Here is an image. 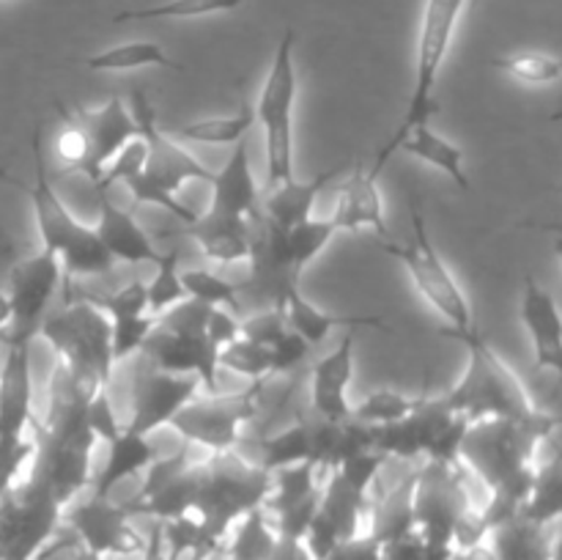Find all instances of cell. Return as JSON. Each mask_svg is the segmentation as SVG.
I'll use <instances>...</instances> for the list:
<instances>
[{"instance_id": "obj_46", "label": "cell", "mask_w": 562, "mask_h": 560, "mask_svg": "<svg viewBox=\"0 0 562 560\" xmlns=\"http://www.w3.org/2000/svg\"><path fill=\"white\" fill-rule=\"evenodd\" d=\"M124 187L132 192V198H135L137 203H148V206L165 209V212L173 214V217L179 220V223L192 225L198 217H201V214L192 212V209L187 206V203H181L179 198H173V192L165 190V187L157 184V181H154V179H148L146 173L132 176V179L124 181Z\"/></svg>"}, {"instance_id": "obj_23", "label": "cell", "mask_w": 562, "mask_h": 560, "mask_svg": "<svg viewBox=\"0 0 562 560\" xmlns=\"http://www.w3.org/2000/svg\"><path fill=\"white\" fill-rule=\"evenodd\" d=\"M212 214H228V217L252 220L258 214V184L250 168V154H247V137L234 146V154L223 170H217L212 179Z\"/></svg>"}, {"instance_id": "obj_4", "label": "cell", "mask_w": 562, "mask_h": 560, "mask_svg": "<svg viewBox=\"0 0 562 560\" xmlns=\"http://www.w3.org/2000/svg\"><path fill=\"white\" fill-rule=\"evenodd\" d=\"M269 486H272V472L263 467L250 464L234 450L212 453V459L201 464V486L192 508L209 547L220 549L231 525L247 511L263 505Z\"/></svg>"}, {"instance_id": "obj_58", "label": "cell", "mask_w": 562, "mask_h": 560, "mask_svg": "<svg viewBox=\"0 0 562 560\" xmlns=\"http://www.w3.org/2000/svg\"><path fill=\"white\" fill-rule=\"evenodd\" d=\"M9 318H11V307H9V296L0 294V333L9 327Z\"/></svg>"}, {"instance_id": "obj_27", "label": "cell", "mask_w": 562, "mask_h": 560, "mask_svg": "<svg viewBox=\"0 0 562 560\" xmlns=\"http://www.w3.org/2000/svg\"><path fill=\"white\" fill-rule=\"evenodd\" d=\"M283 313H285V327L294 329L296 335L307 340V346H318L322 340L329 338L335 327H376L382 333H390L387 318L382 316H338V313L318 311L313 302H307L300 294V289H291L283 300Z\"/></svg>"}, {"instance_id": "obj_2", "label": "cell", "mask_w": 562, "mask_h": 560, "mask_svg": "<svg viewBox=\"0 0 562 560\" xmlns=\"http://www.w3.org/2000/svg\"><path fill=\"white\" fill-rule=\"evenodd\" d=\"M38 335L58 355V366L69 377L77 395L91 401L99 390L108 388L113 373L110 355V318L91 302H66L58 313L44 316Z\"/></svg>"}, {"instance_id": "obj_30", "label": "cell", "mask_w": 562, "mask_h": 560, "mask_svg": "<svg viewBox=\"0 0 562 560\" xmlns=\"http://www.w3.org/2000/svg\"><path fill=\"white\" fill-rule=\"evenodd\" d=\"M256 126V110L250 102H241L239 110L231 115H214V119L192 121V124H176L168 132L173 141L201 143V146H236L245 141Z\"/></svg>"}, {"instance_id": "obj_24", "label": "cell", "mask_w": 562, "mask_h": 560, "mask_svg": "<svg viewBox=\"0 0 562 560\" xmlns=\"http://www.w3.org/2000/svg\"><path fill=\"white\" fill-rule=\"evenodd\" d=\"M184 234L195 239L203 256L220 264H234L250 256L252 225L247 217H228V214H203L192 225H184Z\"/></svg>"}, {"instance_id": "obj_1", "label": "cell", "mask_w": 562, "mask_h": 560, "mask_svg": "<svg viewBox=\"0 0 562 560\" xmlns=\"http://www.w3.org/2000/svg\"><path fill=\"white\" fill-rule=\"evenodd\" d=\"M445 338L459 340L467 349V368L461 382L442 395H434L442 410L461 415L470 423L505 417V421H527L538 412L527 395L525 384L514 368L488 346L483 333L475 327L464 333H442Z\"/></svg>"}, {"instance_id": "obj_8", "label": "cell", "mask_w": 562, "mask_h": 560, "mask_svg": "<svg viewBox=\"0 0 562 560\" xmlns=\"http://www.w3.org/2000/svg\"><path fill=\"white\" fill-rule=\"evenodd\" d=\"M382 250H387L390 256L398 258L404 264V269L409 272L412 283L420 291L423 300L439 313V316L448 322V327L442 333H464V329L475 327V318H472V307L467 302L464 291L456 283L453 272L445 267V261L439 258L437 247H434L431 231H428L426 214H423L420 203L412 201V242L409 245H393V242H384Z\"/></svg>"}, {"instance_id": "obj_3", "label": "cell", "mask_w": 562, "mask_h": 560, "mask_svg": "<svg viewBox=\"0 0 562 560\" xmlns=\"http://www.w3.org/2000/svg\"><path fill=\"white\" fill-rule=\"evenodd\" d=\"M558 417L538 410L527 421H505V417H488V421L470 423L464 439H461L459 459H464L477 478L488 486V492L527 475L532 467V456L558 428Z\"/></svg>"}, {"instance_id": "obj_18", "label": "cell", "mask_w": 562, "mask_h": 560, "mask_svg": "<svg viewBox=\"0 0 562 560\" xmlns=\"http://www.w3.org/2000/svg\"><path fill=\"white\" fill-rule=\"evenodd\" d=\"M351 379H355V335L346 333L344 340L313 366L311 399L316 417L329 423L349 421L351 404L346 393Z\"/></svg>"}, {"instance_id": "obj_21", "label": "cell", "mask_w": 562, "mask_h": 560, "mask_svg": "<svg viewBox=\"0 0 562 560\" xmlns=\"http://www.w3.org/2000/svg\"><path fill=\"white\" fill-rule=\"evenodd\" d=\"M97 212L99 220L93 225L99 242L104 245V250L110 253L113 261H126V264H154L159 258L157 247L151 245V236L146 234L140 223L132 217L130 212H124L121 206H115L108 198V192H97Z\"/></svg>"}, {"instance_id": "obj_40", "label": "cell", "mask_w": 562, "mask_h": 560, "mask_svg": "<svg viewBox=\"0 0 562 560\" xmlns=\"http://www.w3.org/2000/svg\"><path fill=\"white\" fill-rule=\"evenodd\" d=\"M311 461V434H307V421H296L285 432L272 434L261 448V464L267 472L283 470V467Z\"/></svg>"}, {"instance_id": "obj_34", "label": "cell", "mask_w": 562, "mask_h": 560, "mask_svg": "<svg viewBox=\"0 0 562 560\" xmlns=\"http://www.w3.org/2000/svg\"><path fill=\"white\" fill-rule=\"evenodd\" d=\"M82 66L91 71H135L148 69V66L184 71V66H181L179 60L170 58V55L154 42L115 44V47H108L102 49V53H93L88 55V58H82Z\"/></svg>"}, {"instance_id": "obj_10", "label": "cell", "mask_w": 562, "mask_h": 560, "mask_svg": "<svg viewBox=\"0 0 562 560\" xmlns=\"http://www.w3.org/2000/svg\"><path fill=\"white\" fill-rule=\"evenodd\" d=\"M258 384L236 395H209V399H192L190 404L176 412L168 423L184 443H195L212 453L234 450L239 443L241 423L250 421L258 410Z\"/></svg>"}, {"instance_id": "obj_54", "label": "cell", "mask_w": 562, "mask_h": 560, "mask_svg": "<svg viewBox=\"0 0 562 560\" xmlns=\"http://www.w3.org/2000/svg\"><path fill=\"white\" fill-rule=\"evenodd\" d=\"M241 338H250L261 346H272L278 335L285 329V313L283 307H267V311L256 313V316L239 322Z\"/></svg>"}, {"instance_id": "obj_50", "label": "cell", "mask_w": 562, "mask_h": 560, "mask_svg": "<svg viewBox=\"0 0 562 560\" xmlns=\"http://www.w3.org/2000/svg\"><path fill=\"white\" fill-rule=\"evenodd\" d=\"M143 165H146V143H143V137L137 135L132 137V141L126 143L113 159H110L108 168H104L102 181L93 187V192H108L113 184H124V181L132 179V176L143 173Z\"/></svg>"}, {"instance_id": "obj_57", "label": "cell", "mask_w": 562, "mask_h": 560, "mask_svg": "<svg viewBox=\"0 0 562 560\" xmlns=\"http://www.w3.org/2000/svg\"><path fill=\"white\" fill-rule=\"evenodd\" d=\"M241 329H239V318L234 313H228L225 307L212 305L209 307V316H206V338L212 340L214 346H225L231 344L234 338H239Z\"/></svg>"}, {"instance_id": "obj_37", "label": "cell", "mask_w": 562, "mask_h": 560, "mask_svg": "<svg viewBox=\"0 0 562 560\" xmlns=\"http://www.w3.org/2000/svg\"><path fill=\"white\" fill-rule=\"evenodd\" d=\"M316 464L311 461H300V464L283 467V470L272 472V486H269L267 500H263V511L269 514H278V511L289 508V505L300 503V500L311 497L316 494L318 483H316Z\"/></svg>"}, {"instance_id": "obj_38", "label": "cell", "mask_w": 562, "mask_h": 560, "mask_svg": "<svg viewBox=\"0 0 562 560\" xmlns=\"http://www.w3.org/2000/svg\"><path fill=\"white\" fill-rule=\"evenodd\" d=\"M338 234L333 225V220H305V223L294 225V228L283 231V245H285V256H289L291 267L294 272L300 275L324 247L333 242V236Z\"/></svg>"}, {"instance_id": "obj_22", "label": "cell", "mask_w": 562, "mask_h": 560, "mask_svg": "<svg viewBox=\"0 0 562 560\" xmlns=\"http://www.w3.org/2000/svg\"><path fill=\"white\" fill-rule=\"evenodd\" d=\"M376 179L379 176H373L371 168H366L362 159L355 165L351 176L346 179L344 190H340L333 217H329L338 234L340 231L373 228L379 234V239L390 236L387 223H384V206Z\"/></svg>"}, {"instance_id": "obj_35", "label": "cell", "mask_w": 562, "mask_h": 560, "mask_svg": "<svg viewBox=\"0 0 562 560\" xmlns=\"http://www.w3.org/2000/svg\"><path fill=\"white\" fill-rule=\"evenodd\" d=\"M560 511H562V470H560V456L554 453L547 464L536 467V478H532L530 494H527L519 516L530 522V525L547 527L560 519Z\"/></svg>"}, {"instance_id": "obj_48", "label": "cell", "mask_w": 562, "mask_h": 560, "mask_svg": "<svg viewBox=\"0 0 562 560\" xmlns=\"http://www.w3.org/2000/svg\"><path fill=\"white\" fill-rule=\"evenodd\" d=\"M209 307L212 305H203V302L184 296L173 307H168L162 316H157V327L181 335V338H206Z\"/></svg>"}, {"instance_id": "obj_11", "label": "cell", "mask_w": 562, "mask_h": 560, "mask_svg": "<svg viewBox=\"0 0 562 560\" xmlns=\"http://www.w3.org/2000/svg\"><path fill=\"white\" fill-rule=\"evenodd\" d=\"M415 527L426 544H450L461 511L472 505L456 464L428 461L415 478ZM453 547V544H450Z\"/></svg>"}, {"instance_id": "obj_25", "label": "cell", "mask_w": 562, "mask_h": 560, "mask_svg": "<svg viewBox=\"0 0 562 560\" xmlns=\"http://www.w3.org/2000/svg\"><path fill=\"white\" fill-rule=\"evenodd\" d=\"M154 459H157V448L148 443V437L132 434L121 426V432L108 443V459H104L102 470L97 478H91V497L110 500L121 481L143 472Z\"/></svg>"}, {"instance_id": "obj_29", "label": "cell", "mask_w": 562, "mask_h": 560, "mask_svg": "<svg viewBox=\"0 0 562 560\" xmlns=\"http://www.w3.org/2000/svg\"><path fill=\"white\" fill-rule=\"evenodd\" d=\"M401 152H406L409 157L420 159V163L434 165L437 170H442L448 179H453V184H459L461 190L470 192L472 184L464 173V152H461L456 143H450L448 137H442L439 132H434L431 126L423 124L415 126L412 132H406L398 143Z\"/></svg>"}, {"instance_id": "obj_56", "label": "cell", "mask_w": 562, "mask_h": 560, "mask_svg": "<svg viewBox=\"0 0 562 560\" xmlns=\"http://www.w3.org/2000/svg\"><path fill=\"white\" fill-rule=\"evenodd\" d=\"M86 417H88V428L93 432V437L104 439V443H110V439L121 432V423H119V417H115L113 404H110L108 390H99V393L88 401Z\"/></svg>"}, {"instance_id": "obj_9", "label": "cell", "mask_w": 562, "mask_h": 560, "mask_svg": "<svg viewBox=\"0 0 562 560\" xmlns=\"http://www.w3.org/2000/svg\"><path fill=\"white\" fill-rule=\"evenodd\" d=\"M60 283V261L55 253L44 250L22 258L11 267L9 278V327L0 333L5 346H31L38 335L47 307Z\"/></svg>"}, {"instance_id": "obj_31", "label": "cell", "mask_w": 562, "mask_h": 560, "mask_svg": "<svg viewBox=\"0 0 562 560\" xmlns=\"http://www.w3.org/2000/svg\"><path fill=\"white\" fill-rule=\"evenodd\" d=\"M318 514L335 527L340 541H351L360 536L366 494L351 489L338 470H329L327 483L322 486V497H318Z\"/></svg>"}, {"instance_id": "obj_32", "label": "cell", "mask_w": 562, "mask_h": 560, "mask_svg": "<svg viewBox=\"0 0 562 560\" xmlns=\"http://www.w3.org/2000/svg\"><path fill=\"white\" fill-rule=\"evenodd\" d=\"M60 261V283H64L66 302H71V280L75 278H93V275H108L113 269V258L99 242L97 231L82 225L80 234L64 247L58 256Z\"/></svg>"}, {"instance_id": "obj_15", "label": "cell", "mask_w": 562, "mask_h": 560, "mask_svg": "<svg viewBox=\"0 0 562 560\" xmlns=\"http://www.w3.org/2000/svg\"><path fill=\"white\" fill-rule=\"evenodd\" d=\"M140 351L159 371L195 377L209 395L223 393L217 377V346L209 338H181V335L168 333V329L154 324L148 338L143 340Z\"/></svg>"}, {"instance_id": "obj_52", "label": "cell", "mask_w": 562, "mask_h": 560, "mask_svg": "<svg viewBox=\"0 0 562 560\" xmlns=\"http://www.w3.org/2000/svg\"><path fill=\"white\" fill-rule=\"evenodd\" d=\"M467 428H470V421L461 415H450L448 423L437 432L434 443L428 445L426 459L437 461V464H456L459 461L461 439H464Z\"/></svg>"}, {"instance_id": "obj_43", "label": "cell", "mask_w": 562, "mask_h": 560, "mask_svg": "<svg viewBox=\"0 0 562 560\" xmlns=\"http://www.w3.org/2000/svg\"><path fill=\"white\" fill-rule=\"evenodd\" d=\"M488 64L494 69L505 71V75L516 77V80L536 82V86H547V82H558L562 75V64L554 55L543 53H510V55H497Z\"/></svg>"}, {"instance_id": "obj_7", "label": "cell", "mask_w": 562, "mask_h": 560, "mask_svg": "<svg viewBox=\"0 0 562 560\" xmlns=\"http://www.w3.org/2000/svg\"><path fill=\"white\" fill-rule=\"evenodd\" d=\"M294 27H285L278 49H274L272 69L256 102V124L263 126L267 141V181L278 187L294 179V104L300 93L294 64Z\"/></svg>"}, {"instance_id": "obj_51", "label": "cell", "mask_w": 562, "mask_h": 560, "mask_svg": "<svg viewBox=\"0 0 562 560\" xmlns=\"http://www.w3.org/2000/svg\"><path fill=\"white\" fill-rule=\"evenodd\" d=\"M384 467H387V456L379 453V450H373V448H368V450H360V453L349 456V459H344L338 467H335V470L340 472V478H344L351 489H357V492L366 494L368 486L376 481L379 472H382Z\"/></svg>"}, {"instance_id": "obj_26", "label": "cell", "mask_w": 562, "mask_h": 560, "mask_svg": "<svg viewBox=\"0 0 562 560\" xmlns=\"http://www.w3.org/2000/svg\"><path fill=\"white\" fill-rule=\"evenodd\" d=\"M340 173H344V168L335 165V168L322 170V173H316L307 181L291 179L272 187V192H269L267 198V214H263V217L272 225H278L280 231H289L294 228V225L305 223V220L313 217V206H316L324 187L333 179H338Z\"/></svg>"}, {"instance_id": "obj_16", "label": "cell", "mask_w": 562, "mask_h": 560, "mask_svg": "<svg viewBox=\"0 0 562 560\" xmlns=\"http://www.w3.org/2000/svg\"><path fill=\"white\" fill-rule=\"evenodd\" d=\"M31 152H33V184L25 187V192L31 195L33 214H36L38 236L44 242V250L60 256L64 247L75 239L82 231L80 220L66 209V203L60 201V195L55 192L53 181L47 173V157H44V132L42 124L33 126L31 135Z\"/></svg>"}, {"instance_id": "obj_53", "label": "cell", "mask_w": 562, "mask_h": 560, "mask_svg": "<svg viewBox=\"0 0 562 560\" xmlns=\"http://www.w3.org/2000/svg\"><path fill=\"white\" fill-rule=\"evenodd\" d=\"M307 351H311L307 340L302 338V335H296L294 329L285 327L283 333L278 335V340H274V344L269 346V360H272V373L294 371V368L300 366V362H305Z\"/></svg>"}, {"instance_id": "obj_20", "label": "cell", "mask_w": 562, "mask_h": 560, "mask_svg": "<svg viewBox=\"0 0 562 560\" xmlns=\"http://www.w3.org/2000/svg\"><path fill=\"white\" fill-rule=\"evenodd\" d=\"M31 423V346H9V355L0 368V439H22Z\"/></svg>"}, {"instance_id": "obj_19", "label": "cell", "mask_w": 562, "mask_h": 560, "mask_svg": "<svg viewBox=\"0 0 562 560\" xmlns=\"http://www.w3.org/2000/svg\"><path fill=\"white\" fill-rule=\"evenodd\" d=\"M450 412L437 404L434 395L426 393L423 404L417 406L412 415L401 417V421L387 423V426H371V445L373 450L398 459H420L426 456L428 445L434 443L439 428L448 423Z\"/></svg>"}, {"instance_id": "obj_33", "label": "cell", "mask_w": 562, "mask_h": 560, "mask_svg": "<svg viewBox=\"0 0 562 560\" xmlns=\"http://www.w3.org/2000/svg\"><path fill=\"white\" fill-rule=\"evenodd\" d=\"M228 544L223 549L231 560H269V555L278 547V533H274L272 522H269L263 505L247 511L245 516L231 525L225 533Z\"/></svg>"}, {"instance_id": "obj_45", "label": "cell", "mask_w": 562, "mask_h": 560, "mask_svg": "<svg viewBox=\"0 0 562 560\" xmlns=\"http://www.w3.org/2000/svg\"><path fill=\"white\" fill-rule=\"evenodd\" d=\"M80 300L91 302L93 307H99L110 322H113V318H130V316H143V313H148L146 283H140V280H132V283H126L124 289L113 291V294H82Z\"/></svg>"}, {"instance_id": "obj_39", "label": "cell", "mask_w": 562, "mask_h": 560, "mask_svg": "<svg viewBox=\"0 0 562 560\" xmlns=\"http://www.w3.org/2000/svg\"><path fill=\"white\" fill-rule=\"evenodd\" d=\"M423 399H426V393L404 395L395 393V390H376V393L368 395L366 401L351 406V421L366 423V426H387V423H395L401 421V417L412 415V412L423 404Z\"/></svg>"}, {"instance_id": "obj_44", "label": "cell", "mask_w": 562, "mask_h": 560, "mask_svg": "<svg viewBox=\"0 0 562 560\" xmlns=\"http://www.w3.org/2000/svg\"><path fill=\"white\" fill-rule=\"evenodd\" d=\"M181 285H184V294L190 300L203 302V305H231L236 307V300H239V285L231 283V280H223L220 275L209 272V269H184L179 272Z\"/></svg>"}, {"instance_id": "obj_6", "label": "cell", "mask_w": 562, "mask_h": 560, "mask_svg": "<svg viewBox=\"0 0 562 560\" xmlns=\"http://www.w3.org/2000/svg\"><path fill=\"white\" fill-rule=\"evenodd\" d=\"M58 113L64 115L66 132L58 141L60 163L66 170H77L91 179L97 187L102 181L110 159L137 137V124L132 110L113 97L97 110H69L58 102Z\"/></svg>"}, {"instance_id": "obj_42", "label": "cell", "mask_w": 562, "mask_h": 560, "mask_svg": "<svg viewBox=\"0 0 562 560\" xmlns=\"http://www.w3.org/2000/svg\"><path fill=\"white\" fill-rule=\"evenodd\" d=\"M157 267V275H154L151 283L146 285L148 296V316H162L168 307H173L176 302L184 300V285H181L179 278V253L168 250L159 253V258L154 261Z\"/></svg>"}, {"instance_id": "obj_13", "label": "cell", "mask_w": 562, "mask_h": 560, "mask_svg": "<svg viewBox=\"0 0 562 560\" xmlns=\"http://www.w3.org/2000/svg\"><path fill=\"white\" fill-rule=\"evenodd\" d=\"M132 119L137 124V135L146 143V165L143 173L162 184L165 190L179 192L187 181H206L212 184L214 173L203 168L184 146L173 141L165 130H159L157 113L143 91L132 93Z\"/></svg>"}, {"instance_id": "obj_14", "label": "cell", "mask_w": 562, "mask_h": 560, "mask_svg": "<svg viewBox=\"0 0 562 560\" xmlns=\"http://www.w3.org/2000/svg\"><path fill=\"white\" fill-rule=\"evenodd\" d=\"M198 388L201 382L195 377L165 373L143 357L140 366L132 373V417L124 428L148 437L157 428L168 426L176 412L195 399Z\"/></svg>"}, {"instance_id": "obj_12", "label": "cell", "mask_w": 562, "mask_h": 560, "mask_svg": "<svg viewBox=\"0 0 562 560\" xmlns=\"http://www.w3.org/2000/svg\"><path fill=\"white\" fill-rule=\"evenodd\" d=\"M60 522L71 527L77 544L97 558H113V555H140L146 547V536L132 525L126 508L113 500L88 497L71 505Z\"/></svg>"}, {"instance_id": "obj_41", "label": "cell", "mask_w": 562, "mask_h": 560, "mask_svg": "<svg viewBox=\"0 0 562 560\" xmlns=\"http://www.w3.org/2000/svg\"><path fill=\"white\" fill-rule=\"evenodd\" d=\"M217 366L228 368V371L239 373V377L250 379V382H261L267 373H272V360H269L267 346L256 344L250 338H234L231 344L217 349Z\"/></svg>"}, {"instance_id": "obj_36", "label": "cell", "mask_w": 562, "mask_h": 560, "mask_svg": "<svg viewBox=\"0 0 562 560\" xmlns=\"http://www.w3.org/2000/svg\"><path fill=\"white\" fill-rule=\"evenodd\" d=\"M250 0H168V3L146 5V9H124L113 22H148V20H195V16L225 14L247 5Z\"/></svg>"}, {"instance_id": "obj_17", "label": "cell", "mask_w": 562, "mask_h": 560, "mask_svg": "<svg viewBox=\"0 0 562 560\" xmlns=\"http://www.w3.org/2000/svg\"><path fill=\"white\" fill-rule=\"evenodd\" d=\"M521 324L532 340V357L538 368L560 371L562 368V316L554 296L543 289L532 275H527L521 285Z\"/></svg>"}, {"instance_id": "obj_59", "label": "cell", "mask_w": 562, "mask_h": 560, "mask_svg": "<svg viewBox=\"0 0 562 560\" xmlns=\"http://www.w3.org/2000/svg\"><path fill=\"white\" fill-rule=\"evenodd\" d=\"M5 3H14V0H5Z\"/></svg>"}, {"instance_id": "obj_5", "label": "cell", "mask_w": 562, "mask_h": 560, "mask_svg": "<svg viewBox=\"0 0 562 560\" xmlns=\"http://www.w3.org/2000/svg\"><path fill=\"white\" fill-rule=\"evenodd\" d=\"M464 3L467 0H426L420 36H417V69L415 88L409 93V108H406V115L398 130H395V135L390 137V143H384L379 148L376 159H373L371 170L376 176L382 173L384 163L398 152L401 137L415 130V126L428 124L439 113V104L434 99V86H437L439 69H442L445 55H448L450 42H453V33L456 25H459L461 11H464Z\"/></svg>"}, {"instance_id": "obj_28", "label": "cell", "mask_w": 562, "mask_h": 560, "mask_svg": "<svg viewBox=\"0 0 562 560\" xmlns=\"http://www.w3.org/2000/svg\"><path fill=\"white\" fill-rule=\"evenodd\" d=\"M415 478L417 472L412 475L401 478L395 486L384 489L379 494L376 505L371 511V533L368 536L376 538L379 544H390L398 541V538L409 536L415 533V505H412V497H415Z\"/></svg>"}, {"instance_id": "obj_55", "label": "cell", "mask_w": 562, "mask_h": 560, "mask_svg": "<svg viewBox=\"0 0 562 560\" xmlns=\"http://www.w3.org/2000/svg\"><path fill=\"white\" fill-rule=\"evenodd\" d=\"M33 453V443L22 439H0V500L11 494L14 478L20 475L22 464Z\"/></svg>"}, {"instance_id": "obj_47", "label": "cell", "mask_w": 562, "mask_h": 560, "mask_svg": "<svg viewBox=\"0 0 562 560\" xmlns=\"http://www.w3.org/2000/svg\"><path fill=\"white\" fill-rule=\"evenodd\" d=\"M154 324H157V318L148 316V313L130 318H113L110 322V355H113V362H124L135 351H140L143 340L148 338Z\"/></svg>"}, {"instance_id": "obj_49", "label": "cell", "mask_w": 562, "mask_h": 560, "mask_svg": "<svg viewBox=\"0 0 562 560\" xmlns=\"http://www.w3.org/2000/svg\"><path fill=\"white\" fill-rule=\"evenodd\" d=\"M192 461H190V450H187V445H181L179 450H176L173 456H157V459L151 461V464L146 467V478H143V486L137 489L135 497L126 500V503H137V500H146L148 494L159 492L162 486H168L173 478H179L181 472L190 470Z\"/></svg>"}]
</instances>
